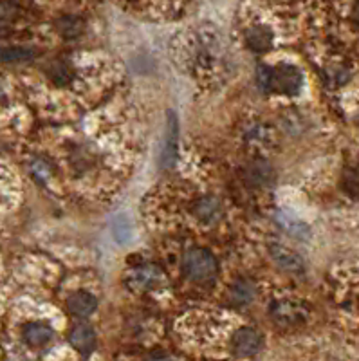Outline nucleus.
I'll return each instance as SVG.
<instances>
[{
	"instance_id": "obj_1",
	"label": "nucleus",
	"mask_w": 359,
	"mask_h": 361,
	"mask_svg": "<svg viewBox=\"0 0 359 361\" xmlns=\"http://www.w3.org/2000/svg\"><path fill=\"white\" fill-rule=\"evenodd\" d=\"M258 85L264 91L296 94L301 89V75L293 65L260 67L258 69Z\"/></svg>"
},
{
	"instance_id": "obj_17",
	"label": "nucleus",
	"mask_w": 359,
	"mask_h": 361,
	"mask_svg": "<svg viewBox=\"0 0 359 361\" xmlns=\"http://www.w3.org/2000/svg\"><path fill=\"white\" fill-rule=\"evenodd\" d=\"M343 188L347 190V194L358 197L359 196V170L358 168H352L345 174L343 177Z\"/></svg>"
},
{
	"instance_id": "obj_14",
	"label": "nucleus",
	"mask_w": 359,
	"mask_h": 361,
	"mask_svg": "<svg viewBox=\"0 0 359 361\" xmlns=\"http://www.w3.org/2000/svg\"><path fill=\"white\" fill-rule=\"evenodd\" d=\"M255 298V286L249 280H239L233 284L232 291H229V300L235 303L237 308H246Z\"/></svg>"
},
{
	"instance_id": "obj_20",
	"label": "nucleus",
	"mask_w": 359,
	"mask_h": 361,
	"mask_svg": "<svg viewBox=\"0 0 359 361\" xmlns=\"http://www.w3.org/2000/svg\"><path fill=\"white\" fill-rule=\"evenodd\" d=\"M280 224L284 226L287 232H291L294 235V237H306L307 235V228L301 222H296V220H291L287 219V217H280Z\"/></svg>"
},
{
	"instance_id": "obj_11",
	"label": "nucleus",
	"mask_w": 359,
	"mask_h": 361,
	"mask_svg": "<svg viewBox=\"0 0 359 361\" xmlns=\"http://www.w3.org/2000/svg\"><path fill=\"white\" fill-rule=\"evenodd\" d=\"M22 338L31 347H44L53 338V331L46 324H37L34 322V324L24 325V329H22Z\"/></svg>"
},
{
	"instance_id": "obj_2",
	"label": "nucleus",
	"mask_w": 359,
	"mask_h": 361,
	"mask_svg": "<svg viewBox=\"0 0 359 361\" xmlns=\"http://www.w3.org/2000/svg\"><path fill=\"white\" fill-rule=\"evenodd\" d=\"M182 271L191 282H211L217 277V260L206 249L191 248L182 257Z\"/></svg>"
},
{
	"instance_id": "obj_3",
	"label": "nucleus",
	"mask_w": 359,
	"mask_h": 361,
	"mask_svg": "<svg viewBox=\"0 0 359 361\" xmlns=\"http://www.w3.org/2000/svg\"><path fill=\"white\" fill-rule=\"evenodd\" d=\"M269 312H271L272 320L277 322L278 325H285V327L301 324V322H306L307 318L306 305L293 302V300H280V302H275L271 305V309H269Z\"/></svg>"
},
{
	"instance_id": "obj_19",
	"label": "nucleus",
	"mask_w": 359,
	"mask_h": 361,
	"mask_svg": "<svg viewBox=\"0 0 359 361\" xmlns=\"http://www.w3.org/2000/svg\"><path fill=\"white\" fill-rule=\"evenodd\" d=\"M17 6L9 2V0H0V25L8 24L13 18L17 17Z\"/></svg>"
},
{
	"instance_id": "obj_4",
	"label": "nucleus",
	"mask_w": 359,
	"mask_h": 361,
	"mask_svg": "<svg viewBox=\"0 0 359 361\" xmlns=\"http://www.w3.org/2000/svg\"><path fill=\"white\" fill-rule=\"evenodd\" d=\"M163 280L161 271L153 266H141L132 270L127 274V286L128 289L136 291V293H146V291L156 289Z\"/></svg>"
},
{
	"instance_id": "obj_18",
	"label": "nucleus",
	"mask_w": 359,
	"mask_h": 361,
	"mask_svg": "<svg viewBox=\"0 0 359 361\" xmlns=\"http://www.w3.org/2000/svg\"><path fill=\"white\" fill-rule=\"evenodd\" d=\"M49 76L54 80V82L58 83V85H65V83L69 82V78H70L69 67H67L63 62H56L49 69Z\"/></svg>"
},
{
	"instance_id": "obj_12",
	"label": "nucleus",
	"mask_w": 359,
	"mask_h": 361,
	"mask_svg": "<svg viewBox=\"0 0 359 361\" xmlns=\"http://www.w3.org/2000/svg\"><path fill=\"white\" fill-rule=\"evenodd\" d=\"M246 42L249 49L255 53H265L272 46V33L264 25H256L246 33Z\"/></svg>"
},
{
	"instance_id": "obj_5",
	"label": "nucleus",
	"mask_w": 359,
	"mask_h": 361,
	"mask_svg": "<svg viewBox=\"0 0 359 361\" xmlns=\"http://www.w3.org/2000/svg\"><path fill=\"white\" fill-rule=\"evenodd\" d=\"M232 347L239 356H255L262 349V336L253 329H239L232 338Z\"/></svg>"
},
{
	"instance_id": "obj_8",
	"label": "nucleus",
	"mask_w": 359,
	"mask_h": 361,
	"mask_svg": "<svg viewBox=\"0 0 359 361\" xmlns=\"http://www.w3.org/2000/svg\"><path fill=\"white\" fill-rule=\"evenodd\" d=\"M69 341L70 345L78 350V353L82 354L92 353L96 347L94 329H92L91 325H76V327L70 329Z\"/></svg>"
},
{
	"instance_id": "obj_21",
	"label": "nucleus",
	"mask_w": 359,
	"mask_h": 361,
	"mask_svg": "<svg viewBox=\"0 0 359 361\" xmlns=\"http://www.w3.org/2000/svg\"><path fill=\"white\" fill-rule=\"evenodd\" d=\"M354 18H355V22L359 24V4L355 6V9H354Z\"/></svg>"
},
{
	"instance_id": "obj_16",
	"label": "nucleus",
	"mask_w": 359,
	"mask_h": 361,
	"mask_svg": "<svg viewBox=\"0 0 359 361\" xmlns=\"http://www.w3.org/2000/svg\"><path fill=\"white\" fill-rule=\"evenodd\" d=\"M58 30H60V33H62L65 38H76V37H80V34H82L83 22L80 20L78 17H73V15H69V17L60 18Z\"/></svg>"
},
{
	"instance_id": "obj_7",
	"label": "nucleus",
	"mask_w": 359,
	"mask_h": 361,
	"mask_svg": "<svg viewBox=\"0 0 359 361\" xmlns=\"http://www.w3.org/2000/svg\"><path fill=\"white\" fill-rule=\"evenodd\" d=\"M269 251H271V257L277 260L278 266L284 267L285 271H289V273H301L303 271V260H301L300 255L287 249L285 246L272 244Z\"/></svg>"
},
{
	"instance_id": "obj_13",
	"label": "nucleus",
	"mask_w": 359,
	"mask_h": 361,
	"mask_svg": "<svg viewBox=\"0 0 359 361\" xmlns=\"http://www.w3.org/2000/svg\"><path fill=\"white\" fill-rule=\"evenodd\" d=\"M37 56V51L33 47L25 46H8L0 47V63H18L27 62Z\"/></svg>"
},
{
	"instance_id": "obj_10",
	"label": "nucleus",
	"mask_w": 359,
	"mask_h": 361,
	"mask_svg": "<svg viewBox=\"0 0 359 361\" xmlns=\"http://www.w3.org/2000/svg\"><path fill=\"white\" fill-rule=\"evenodd\" d=\"M96 305H98V302L91 293H75L67 300V309H69L70 315L80 316V318L91 316L96 311Z\"/></svg>"
},
{
	"instance_id": "obj_9",
	"label": "nucleus",
	"mask_w": 359,
	"mask_h": 361,
	"mask_svg": "<svg viewBox=\"0 0 359 361\" xmlns=\"http://www.w3.org/2000/svg\"><path fill=\"white\" fill-rule=\"evenodd\" d=\"M194 213L199 220L213 224L222 215V206H220V201L215 197H203L194 204Z\"/></svg>"
},
{
	"instance_id": "obj_6",
	"label": "nucleus",
	"mask_w": 359,
	"mask_h": 361,
	"mask_svg": "<svg viewBox=\"0 0 359 361\" xmlns=\"http://www.w3.org/2000/svg\"><path fill=\"white\" fill-rule=\"evenodd\" d=\"M177 158V118L174 113H168V123H166L165 148L161 154L163 168H172Z\"/></svg>"
},
{
	"instance_id": "obj_15",
	"label": "nucleus",
	"mask_w": 359,
	"mask_h": 361,
	"mask_svg": "<svg viewBox=\"0 0 359 361\" xmlns=\"http://www.w3.org/2000/svg\"><path fill=\"white\" fill-rule=\"evenodd\" d=\"M271 177H272V170L267 163L256 161L255 165L249 166L248 179L253 184H256V186H264V184H267L269 181H271Z\"/></svg>"
}]
</instances>
